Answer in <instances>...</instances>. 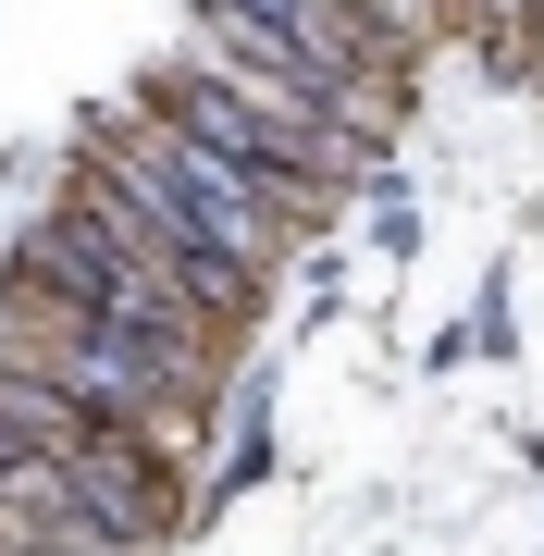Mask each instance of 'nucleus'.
<instances>
[{"label":"nucleus","mask_w":544,"mask_h":556,"mask_svg":"<svg viewBox=\"0 0 544 556\" xmlns=\"http://www.w3.org/2000/svg\"><path fill=\"white\" fill-rule=\"evenodd\" d=\"M87 433H100V408H75L50 371H25V358H0V445H25V457H75Z\"/></svg>","instance_id":"1"}]
</instances>
